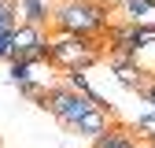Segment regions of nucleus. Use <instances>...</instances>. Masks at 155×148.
Wrapping results in <instances>:
<instances>
[{"label":"nucleus","instance_id":"nucleus-11","mask_svg":"<svg viewBox=\"0 0 155 148\" xmlns=\"http://www.w3.org/2000/svg\"><path fill=\"white\" fill-rule=\"evenodd\" d=\"M22 22V11H18V0L0 8V33H15V26Z\"/></svg>","mask_w":155,"mask_h":148},{"label":"nucleus","instance_id":"nucleus-2","mask_svg":"<svg viewBox=\"0 0 155 148\" xmlns=\"http://www.w3.org/2000/svg\"><path fill=\"white\" fill-rule=\"evenodd\" d=\"M48 45H52V63L63 67V70H89L92 63H100L104 56H107L104 33H100V37H85V33L52 30Z\"/></svg>","mask_w":155,"mask_h":148},{"label":"nucleus","instance_id":"nucleus-16","mask_svg":"<svg viewBox=\"0 0 155 148\" xmlns=\"http://www.w3.org/2000/svg\"><path fill=\"white\" fill-rule=\"evenodd\" d=\"M155 45V22H137V48Z\"/></svg>","mask_w":155,"mask_h":148},{"label":"nucleus","instance_id":"nucleus-18","mask_svg":"<svg viewBox=\"0 0 155 148\" xmlns=\"http://www.w3.org/2000/svg\"><path fill=\"white\" fill-rule=\"evenodd\" d=\"M137 96H140L144 104H151V107H155V78H151V82H144V89L137 92Z\"/></svg>","mask_w":155,"mask_h":148},{"label":"nucleus","instance_id":"nucleus-15","mask_svg":"<svg viewBox=\"0 0 155 148\" xmlns=\"http://www.w3.org/2000/svg\"><path fill=\"white\" fill-rule=\"evenodd\" d=\"M67 85H70L74 92H85V96H92V85H89V78H85V70H67Z\"/></svg>","mask_w":155,"mask_h":148},{"label":"nucleus","instance_id":"nucleus-17","mask_svg":"<svg viewBox=\"0 0 155 148\" xmlns=\"http://www.w3.org/2000/svg\"><path fill=\"white\" fill-rule=\"evenodd\" d=\"M0 59L11 63L15 59V45H11V33H0Z\"/></svg>","mask_w":155,"mask_h":148},{"label":"nucleus","instance_id":"nucleus-7","mask_svg":"<svg viewBox=\"0 0 155 148\" xmlns=\"http://www.w3.org/2000/svg\"><path fill=\"white\" fill-rule=\"evenodd\" d=\"M52 4H55V0H18L22 22H33V26H48V22H52Z\"/></svg>","mask_w":155,"mask_h":148},{"label":"nucleus","instance_id":"nucleus-4","mask_svg":"<svg viewBox=\"0 0 155 148\" xmlns=\"http://www.w3.org/2000/svg\"><path fill=\"white\" fill-rule=\"evenodd\" d=\"M111 126V111L107 107H89L81 119H78V126L70 130V133H85V137H96V133H104V130Z\"/></svg>","mask_w":155,"mask_h":148},{"label":"nucleus","instance_id":"nucleus-10","mask_svg":"<svg viewBox=\"0 0 155 148\" xmlns=\"http://www.w3.org/2000/svg\"><path fill=\"white\" fill-rule=\"evenodd\" d=\"M148 11H155V0H122V15L129 22H144Z\"/></svg>","mask_w":155,"mask_h":148},{"label":"nucleus","instance_id":"nucleus-5","mask_svg":"<svg viewBox=\"0 0 155 148\" xmlns=\"http://www.w3.org/2000/svg\"><path fill=\"white\" fill-rule=\"evenodd\" d=\"M104 41H107V48H137V22H107V30H104Z\"/></svg>","mask_w":155,"mask_h":148},{"label":"nucleus","instance_id":"nucleus-3","mask_svg":"<svg viewBox=\"0 0 155 148\" xmlns=\"http://www.w3.org/2000/svg\"><path fill=\"white\" fill-rule=\"evenodd\" d=\"M89 107H96V104L85 96V92H74L67 82H63V85H52V89H48V100H45V111H48L63 130H74L78 119H81Z\"/></svg>","mask_w":155,"mask_h":148},{"label":"nucleus","instance_id":"nucleus-9","mask_svg":"<svg viewBox=\"0 0 155 148\" xmlns=\"http://www.w3.org/2000/svg\"><path fill=\"white\" fill-rule=\"evenodd\" d=\"M114 78H118V85H122V89L140 92V89H144V82H148V70H144L140 63H126V67H114Z\"/></svg>","mask_w":155,"mask_h":148},{"label":"nucleus","instance_id":"nucleus-12","mask_svg":"<svg viewBox=\"0 0 155 148\" xmlns=\"http://www.w3.org/2000/svg\"><path fill=\"white\" fill-rule=\"evenodd\" d=\"M137 56H140V48H126V45H122V48H107L111 70H114V67H126V63H140Z\"/></svg>","mask_w":155,"mask_h":148},{"label":"nucleus","instance_id":"nucleus-1","mask_svg":"<svg viewBox=\"0 0 155 148\" xmlns=\"http://www.w3.org/2000/svg\"><path fill=\"white\" fill-rule=\"evenodd\" d=\"M111 11H114L111 0H55L52 4V30L100 37L111 22Z\"/></svg>","mask_w":155,"mask_h":148},{"label":"nucleus","instance_id":"nucleus-13","mask_svg":"<svg viewBox=\"0 0 155 148\" xmlns=\"http://www.w3.org/2000/svg\"><path fill=\"white\" fill-rule=\"evenodd\" d=\"M18 92H22L30 104H37V107H45V100H48V85H41V82H22Z\"/></svg>","mask_w":155,"mask_h":148},{"label":"nucleus","instance_id":"nucleus-8","mask_svg":"<svg viewBox=\"0 0 155 148\" xmlns=\"http://www.w3.org/2000/svg\"><path fill=\"white\" fill-rule=\"evenodd\" d=\"M92 148H137V141L129 137V130H122V126H107L104 133L92 137Z\"/></svg>","mask_w":155,"mask_h":148},{"label":"nucleus","instance_id":"nucleus-6","mask_svg":"<svg viewBox=\"0 0 155 148\" xmlns=\"http://www.w3.org/2000/svg\"><path fill=\"white\" fill-rule=\"evenodd\" d=\"M45 41V26H33V22H18L15 26V33H11V45H15V59L22 56L26 48H33V45H41Z\"/></svg>","mask_w":155,"mask_h":148},{"label":"nucleus","instance_id":"nucleus-19","mask_svg":"<svg viewBox=\"0 0 155 148\" xmlns=\"http://www.w3.org/2000/svg\"><path fill=\"white\" fill-rule=\"evenodd\" d=\"M4 4H11V0H0V8H4Z\"/></svg>","mask_w":155,"mask_h":148},{"label":"nucleus","instance_id":"nucleus-14","mask_svg":"<svg viewBox=\"0 0 155 148\" xmlns=\"http://www.w3.org/2000/svg\"><path fill=\"white\" fill-rule=\"evenodd\" d=\"M11 85H22V82H33V63L26 59H11Z\"/></svg>","mask_w":155,"mask_h":148}]
</instances>
